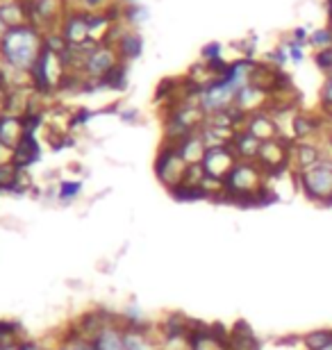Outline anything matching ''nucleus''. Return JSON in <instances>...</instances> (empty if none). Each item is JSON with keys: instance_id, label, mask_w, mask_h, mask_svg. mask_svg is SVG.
<instances>
[{"instance_id": "f257e3e1", "label": "nucleus", "mask_w": 332, "mask_h": 350, "mask_svg": "<svg viewBox=\"0 0 332 350\" xmlns=\"http://www.w3.org/2000/svg\"><path fill=\"white\" fill-rule=\"evenodd\" d=\"M44 48V37L34 25L27 23L21 27H12L7 37L0 41V59H3L5 66L30 73L32 66L39 62Z\"/></svg>"}, {"instance_id": "f03ea898", "label": "nucleus", "mask_w": 332, "mask_h": 350, "mask_svg": "<svg viewBox=\"0 0 332 350\" xmlns=\"http://www.w3.org/2000/svg\"><path fill=\"white\" fill-rule=\"evenodd\" d=\"M298 185L309 200L323 207L332 205V159L323 157L312 169L298 171Z\"/></svg>"}, {"instance_id": "7ed1b4c3", "label": "nucleus", "mask_w": 332, "mask_h": 350, "mask_svg": "<svg viewBox=\"0 0 332 350\" xmlns=\"http://www.w3.org/2000/svg\"><path fill=\"white\" fill-rule=\"evenodd\" d=\"M187 162L180 157V150L175 144H166L164 148L159 150L157 162H155V173H157L159 182L166 189H173L185 182V173H187Z\"/></svg>"}, {"instance_id": "20e7f679", "label": "nucleus", "mask_w": 332, "mask_h": 350, "mask_svg": "<svg viewBox=\"0 0 332 350\" xmlns=\"http://www.w3.org/2000/svg\"><path fill=\"white\" fill-rule=\"evenodd\" d=\"M237 152L235 148H232L230 144H225V146H214V148H207V152H205V157H203V169L205 173H207V178L209 180H214V182H221L223 185V180L228 178L230 171L237 166Z\"/></svg>"}, {"instance_id": "39448f33", "label": "nucleus", "mask_w": 332, "mask_h": 350, "mask_svg": "<svg viewBox=\"0 0 332 350\" xmlns=\"http://www.w3.org/2000/svg\"><path fill=\"white\" fill-rule=\"evenodd\" d=\"M121 64V57H118L116 48L114 46H107V44H101L91 53V57L84 66V75L91 80H103L112 68Z\"/></svg>"}, {"instance_id": "423d86ee", "label": "nucleus", "mask_w": 332, "mask_h": 350, "mask_svg": "<svg viewBox=\"0 0 332 350\" xmlns=\"http://www.w3.org/2000/svg\"><path fill=\"white\" fill-rule=\"evenodd\" d=\"M89 27H91V14H66L64 23H62V37L66 39L68 46H80L89 41Z\"/></svg>"}, {"instance_id": "0eeeda50", "label": "nucleus", "mask_w": 332, "mask_h": 350, "mask_svg": "<svg viewBox=\"0 0 332 350\" xmlns=\"http://www.w3.org/2000/svg\"><path fill=\"white\" fill-rule=\"evenodd\" d=\"M41 159V146L34 135H23V139L14 148V166L16 169H30Z\"/></svg>"}, {"instance_id": "6e6552de", "label": "nucleus", "mask_w": 332, "mask_h": 350, "mask_svg": "<svg viewBox=\"0 0 332 350\" xmlns=\"http://www.w3.org/2000/svg\"><path fill=\"white\" fill-rule=\"evenodd\" d=\"M25 128H23V118L14 116V114H3L0 116V142L16 148V144L23 139Z\"/></svg>"}, {"instance_id": "1a4fd4ad", "label": "nucleus", "mask_w": 332, "mask_h": 350, "mask_svg": "<svg viewBox=\"0 0 332 350\" xmlns=\"http://www.w3.org/2000/svg\"><path fill=\"white\" fill-rule=\"evenodd\" d=\"M96 350H125V330L121 325H107L94 337Z\"/></svg>"}, {"instance_id": "9d476101", "label": "nucleus", "mask_w": 332, "mask_h": 350, "mask_svg": "<svg viewBox=\"0 0 332 350\" xmlns=\"http://www.w3.org/2000/svg\"><path fill=\"white\" fill-rule=\"evenodd\" d=\"M235 152L237 157H242V162H251V159H257L259 157V150H262V144L259 139L253 135V132H242V135H235Z\"/></svg>"}, {"instance_id": "9b49d317", "label": "nucleus", "mask_w": 332, "mask_h": 350, "mask_svg": "<svg viewBox=\"0 0 332 350\" xmlns=\"http://www.w3.org/2000/svg\"><path fill=\"white\" fill-rule=\"evenodd\" d=\"M178 150H180V157L185 159L187 164H201L203 157H205V152H207V146H205L203 137L194 132V135L185 137L178 144Z\"/></svg>"}, {"instance_id": "f8f14e48", "label": "nucleus", "mask_w": 332, "mask_h": 350, "mask_svg": "<svg viewBox=\"0 0 332 350\" xmlns=\"http://www.w3.org/2000/svg\"><path fill=\"white\" fill-rule=\"evenodd\" d=\"M0 18L10 27L27 25V21H30L23 0H5V3H0Z\"/></svg>"}, {"instance_id": "ddd939ff", "label": "nucleus", "mask_w": 332, "mask_h": 350, "mask_svg": "<svg viewBox=\"0 0 332 350\" xmlns=\"http://www.w3.org/2000/svg\"><path fill=\"white\" fill-rule=\"evenodd\" d=\"M171 196L178 202H196V200H212V193L205 185H187V182H182V185L168 189Z\"/></svg>"}, {"instance_id": "4468645a", "label": "nucleus", "mask_w": 332, "mask_h": 350, "mask_svg": "<svg viewBox=\"0 0 332 350\" xmlns=\"http://www.w3.org/2000/svg\"><path fill=\"white\" fill-rule=\"evenodd\" d=\"M114 48H116V53H118V57H121V59H134V57H139V55H141L144 41H141L139 34L125 32V34H121V39L116 41Z\"/></svg>"}, {"instance_id": "2eb2a0df", "label": "nucleus", "mask_w": 332, "mask_h": 350, "mask_svg": "<svg viewBox=\"0 0 332 350\" xmlns=\"http://www.w3.org/2000/svg\"><path fill=\"white\" fill-rule=\"evenodd\" d=\"M98 85H101V89L123 91L125 87H128V68H125V64L114 66L107 75H105L103 80H98Z\"/></svg>"}, {"instance_id": "dca6fc26", "label": "nucleus", "mask_w": 332, "mask_h": 350, "mask_svg": "<svg viewBox=\"0 0 332 350\" xmlns=\"http://www.w3.org/2000/svg\"><path fill=\"white\" fill-rule=\"evenodd\" d=\"M296 159H298V164H301V171H305V169H312L314 164H319L323 155L316 146L301 144L298 148H296Z\"/></svg>"}, {"instance_id": "f3484780", "label": "nucleus", "mask_w": 332, "mask_h": 350, "mask_svg": "<svg viewBox=\"0 0 332 350\" xmlns=\"http://www.w3.org/2000/svg\"><path fill=\"white\" fill-rule=\"evenodd\" d=\"M332 344V330H314L303 337V346L307 350H323Z\"/></svg>"}, {"instance_id": "a211bd4d", "label": "nucleus", "mask_w": 332, "mask_h": 350, "mask_svg": "<svg viewBox=\"0 0 332 350\" xmlns=\"http://www.w3.org/2000/svg\"><path fill=\"white\" fill-rule=\"evenodd\" d=\"M319 128V121L312 116H296L294 118V137L296 139H307L309 135H314Z\"/></svg>"}, {"instance_id": "6ab92c4d", "label": "nucleus", "mask_w": 332, "mask_h": 350, "mask_svg": "<svg viewBox=\"0 0 332 350\" xmlns=\"http://www.w3.org/2000/svg\"><path fill=\"white\" fill-rule=\"evenodd\" d=\"M125 350H157L146 332H130L125 330Z\"/></svg>"}, {"instance_id": "aec40b11", "label": "nucleus", "mask_w": 332, "mask_h": 350, "mask_svg": "<svg viewBox=\"0 0 332 350\" xmlns=\"http://www.w3.org/2000/svg\"><path fill=\"white\" fill-rule=\"evenodd\" d=\"M23 332L21 330V323L16 321H0V346H10V344H18V334Z\"/></svg>"}, {"instance_id": "412c9836", "label": "nucleus", "mask_w": 332, "mask_h": 350, "mask_svg": "<svg viewBox=\"0 0 332 350\" xmlns=\"http://www.w3.org/2000/svg\"><path fill=\"white\" fill-rule=\"evenodd\" d=\"M82 191V182L80 180H64L58 187V198L62 202H73Z\"/></svg>"}, {"instance_id": "4be33fe9", "label": "nucleus", "mask_w": 332, "mask_h": 350, "mask_svg": "<svg viewBox=\"0 0 332 350\" xmlns=\"http://www.w3.org/2000/svg\"><path fill=\"white\" fill-rule=\"evenodd\" d=\"M18 171L14 164H7V166H0V191H14L16 187V180H18Z\"/></svg>"}, {"instance_id": "5701e85b", "label": "nucleus", "mask_w": 332, "mask_h": 350, "mask_svg": "<svg viewBox=\"0 0 332 350\" xmlns=\"http://www.w3.org/2000/svg\"><path fill=\"white\" fill-rule=\"evenodd\" d=\"M125 18H128L130 23H144L148 18V10L146 7H139V5H130L128 10H125Z\"/></svg>"}, {"instance_id": "b1692460", "label": "nucleus", "mask_w": 332, "mask_h": 350, "mask_svg": "<svg viewBox=\"0 0 332 350\" xmlns=\"http://www.w3.org/2000/svg\"><path fill=\"white\" fill-rule=\"evenodd\" d=\"M7 164H14V148L0 142V166H7Z\"/></svg>"}, {"instance_id": "393cba45", "label": "nucleus", "mask_w": 332, "mask_h": 350, "mask_svg": "<svg viewBox=\"0 0 332 350\" xmlns=\"http://www.w3.org/2000/svg\"><path fill=\"white\" fill-rule=\"evenodd\" d=\"M323 105L332 111V78L328 80V85H326V89H323Z\"/></svg>"}, {"instance_id": "a878e982", "label": "nucleus", "mask_w": 332, "mask_h": 350, "mask_svg": "<svg viewBox=\"0 0 332 350\" xmlns=\"http://www.w3.org/2000/svg\"><path fill=\"white\" fill-rule=\"evenodd\" d=\"M316 62H319V66H321V68H328V66H332V53L328 51V53L319 55V57H316Z\"/></svg>"}, {"instance_id": "bb28decb", "label": "nucleus", "mask_w": 332, "mask_h": 350, "mask_svg": "<svg viewBox=\"0 0 332 350\" xmlns=\"http://www.w3.org/2000/svg\"><path fill=\"white\" fill-rule=\"evenodd\" d=\"M18 350H44V348L34 344V341H23V344H18Z\"/></svg>"}, {"instance_id": "cd10ccee", "label": "nucleus", "mask_w": 332, "mask_h": 350, "mask_svg": "<svg viewBox=\"0 0 332 350\" xmlns=\"http://www.w3.org/2000/svg\"><path fill=\"white\" fill-rule=\"evenodd\" d=\"M10 30H12V27H10V25H7V23H5V21H3V18H0V41H3V39L7 37V32H10Z\"/></svg>"}, {"instance_id": "c85d7f7f", "label": "nucleus", "mask_w": 332, "mask_h": 350, "mask_svg": "<svg viewBox=\"0 0 332 350\" xmlns=\"http://www.w3.org/2000/svg\"><path fill=\"white\" fill-rule=\"evenodd\" d=\"M134 116H137V111H121V118H123V121H132Z\"/></svg>"}, {"instance_id": "c756f323", "label": "nucleus", "mask_w": 332, "mask_h": 350, "mask_svg": "<svg viewBox=\"0 0 332 350\" xmlns=\"http://www.w3.org/2000/svg\"><path fill=\"white\" fill-rule=\"evenodd\" d=\"M7 114V107H5V94L0 91V116Z\"/></svg>"}, {"instance_id": "7c9ffc66", "label": "nucleus", "mask_w": 332, "mask_h": 350, "mask_svg": "<svg viewBox=\"0 0 332 350\" xmlns=\"http://www.w3.org/2000/svg\"><path fill=\"white\" fill-rule=\"evenodd\" d=\"M0 350H18V344H10V346H0Z\"/></svg>"}, {"instance_id": "2f4dec72", "label": "nucleus", "mask_w": 332, "mask_h": 350, "mask_svg": "<svg viewBox=\"0 0 332 350\" xmlns=\"http://www.w3.org/2000/svg\"><path fill=\"white\" fill-rule=\"evenodd\" d=\"M84 3H87L89 7H96V5H101L103 0H84Z\"/></svg>"}, {"instance_id": "473e14b6", "label": "nucleus", "mask_w": 332, "mask_h": 350, "mask_svg": "<svg viewBox=\"0 0 332 350\" xmlns=\"http://www.w3.org/2000/svg\"><path fill=\"white\" fill-rule=\"evenodd\" d=\"M27 5H41V3H46V0H25Z\"/></svg>"}, {"instance_id": "72a5a7b5", "label": "nucleus", "mask_w": 332, "mask_h": 350, "mask_svg": "<svg viewBox=\"0 0 332 350\" xmlns=\"http://www.w3.org/2000/svg\"><path fill=\"white\" fill-rule=\"evenodd\" d=\"M123 3H128V5H134V3H137V0H123Z\"/></svg>"}, {"instance_id": "f704fd0d", "label": "nucleus", "mask_w": 332, "mask_h": 350, "mask_svg": "<svg viewBox=\"0 0 332 350\" xmlns=\"http://www.w3.org/2000/svg\"><path fill=\"white\" fill-rule=\"evenodd\" d=\"M207 346H212V344H207ZM207 346H203V348H194V350H207Z\"/></svg>"}, {"instance_id": "c9c22d12", "label": "nucleus", "mask_w": 332, "mask_h": 350, "mask_svg": "<svg viewBox=\"0 0 332 350\" xmlns=\"http://www.w3.org/2000/svg\"><path fill=\"white\" fill-rule=\"evenodd\" d=\"M323 350H332V344H330V346H326V348H323Z\"/></svg>"}, {"instance_id": "e433bc0d", "label": "nucleus", "mask_w": 332, "mask_h": 350, "mask_svg": "<svg viewBox=\"0 0 332 350\" xmlns=\"http://www.w3.org/2000/svg\"><path fill=\"white\" fill-rule=\"evenodd\" d=\"M330 146H332V137H330Z\"/></svg>"}, {"instance_id": "4c0bfd02", "label": "nucleus", "mask_w": 332, "mask_h": 350, "mask_svg": "<svg viewBox=\"0 0 332 350\" xmlns=\"http://www.w3.org/2000/svg\"><path fill=\"white\" fill-rule=\"evenodd\" d=\"M0 3H5V0H0Z\"/></svg>"}]
</instances>
